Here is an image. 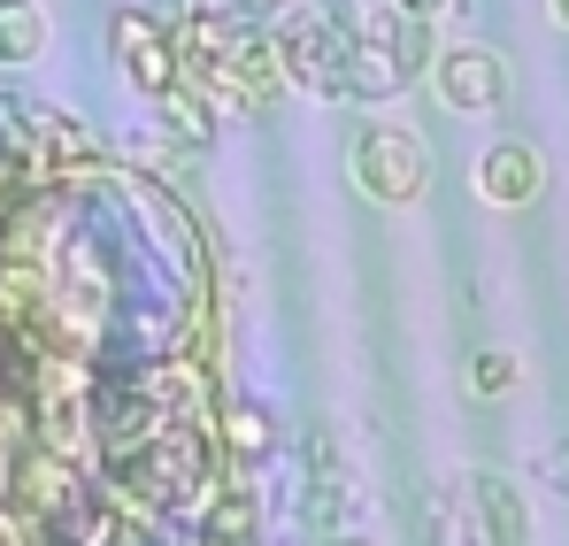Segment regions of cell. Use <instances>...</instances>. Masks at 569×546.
<instances>
[{"instance_id":"cell-6","label":"cell","mask_w":569,"mask_h":546,"mask_svg":"<svg viewBox=\"0 0 569 546\" xmlns=\"http://www.w3.org/2000/svg\"><path fill=\"white\" fill-rule=\"evenodd\" d=\"M200 546H254V493L247 485H216L200 500Z\"/></svg>"},{"instance_id":"cell-3","label":"cell","mask_w":569,"mask_h":546,"mask_svg":"<svg viewBox=\"0 0 569 546\" xmlns=\"http://www.w3.org/2000/svg\"><path fill=\"white\" fill-rule=\"evenodd\" d=\"M116 54H123V70H131L139 92L170 100V86H178V54H170V31H162L154 16H116Z\"/></svg>"},{"instance_id":"cell-10","label":"cell","mask_w":569,"mask_h":546,"mask_svg":"<svg viewBox=\"0 0 569 546\" xmlns=\"http://www.w3.org/2000/svg\"><path fill=\"white\" fill-rule=\"evenodd\" d=\"M447 8H455V0H400L408 23H431V16H447Z\"/></svg>"},{"instance_id":"cell-5","label":"cell","mask_w":569,"mask_h":546,"mask_svg":"<svg viewBox=\"0 0 569 546\" xmlns=\"http://www.w3.org/2000/svg\"><path fill=\"white\" fill-rule=\"evenodd\" d=\"M539 155L531 147H516V139H500V147H485V162H477V192L492 200V208H523V200H539Z\"/></svg>"},{"instance_id":"cell-11","label":"cell","mask_w":569,"mask_h":546,"mask_svg":"<svg viewBox=\"0 0 569 546\" xmlns=\"http://www.w3.org/2000/svg\"><path fill=\"white\" fill-rule=\"evenodd\" d=\"M555 16H562V23H569V0H555Z\"/></svg>"},{"instance_id":"cell-8","label":"cell","mask_w":569,"mask_h":546,"mask_svg":"<svg viewBox=\"0 0 569 546\" xmlns=\"http://www.w3.org/2000/svg\"><path fill=\"white\" fill-rule=\"evenodd\" d=\"M216 447H223V455H262V447H270V416H262V408H223V416H216Z\"/></svg>"},{"instance_id":"cell-2","label":"cell","mask_w":569,"mask_h":546,"mask_svg":"<svg viewBox=\"0 0 569 546\" xmlns=\"http://www.w3.org/2000/svg\"><path fill=\"white\" fill-rule=\"evenodd\" d=\"M431 178V162H423V147H416V131H400V123H370L362 139H355V185L385 200V208H408L416 192Z\"/></svg>"},{"instance_id":"cell-9","label":"cell","mask_w":569,"mask_h":546,"mask_svg":"<svg viewBox=\"0 0 569 546\" xmlns=\"http://www.w3.org/2000/svg\"><path fill=\"white\" fill-rule=\"evenodd\" d=\"M470 385L477 393H508V385H516V355H477Z\"/></svg>"},{"instance_id":"cell-1","label":"cell","mask_w":569,"mask_h":546,"mask_svg":"<svg viewBox=\"0 0 569 546\" xmlns=\"http://www.w3.org/2000/svg\"><path fill=\"white\" fill-rule=\"evenodd\" d=\"M431 54V31L408 16H347V86L400 92Z\"/></svg>"},{"instance_id":"cell-4","label":"cell","mask_w":569,"mask_h":546,"mask_svg":"<svg viewBox=\"0 0 569 546\" xmlns=\"http://www.w3.org/2000/svg\"><path fill=\"white\" fill-rule=\"evenodd\" d=\"M439 100L447 108H462V116H485V108H500V54H485V47H447L439 54Z\"/></svg>"},{"instance_id":"cell-7","label":"cell","mask_w":569,"mask_h":546,"mask_svg":"<svg viewBox=\"0 0 569 546\" xmlns=\"http://www.w3.org/2000/svg\"><path fill=\"white\" fill-rule=\"evenodd\" d=\"M47 54V16L31 0H0V62H39Z\"/></svg>"}]
</instances>
